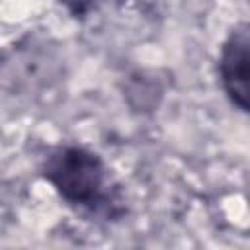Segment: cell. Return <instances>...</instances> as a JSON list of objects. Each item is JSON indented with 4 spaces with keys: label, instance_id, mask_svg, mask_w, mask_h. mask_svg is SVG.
Segmentation results:
<instances>
[{
    "label": "cell",
    "instance_id": "2",
    "mask_svg": "<svg viewBox=\"0 0 250 250\" xmlns=\"http://www.w3.org/2000/svg\"><path fill=\"white\" fill-rule=\"evenodd\" d=\"M217 76L225 98L240 113L250 109V27L236 23L219 47Z\"/></svg>",
    "mask_w": 250,
    "mask_h": 250
},
{
    "label": "cell",
    "instance_id": "1",
    "mask_svg": "<svg viewBox=\"0 0 250 250\" xmlns=\"http://www.w3.org/2000/svg\"><path fill=\"white\" fill-rule=\"evenodd\" d=\"M39 176L66 207L90 221L115 223L127 215L121 184L104 156L90 146L78 143L51 146L39 162Z\"/></svg>",
    "mask_w": 250,
    "mask_h": 250
},
{
    "label": "cell",
    "instance_id": "3",
    "mask_svg": "<svg viewBox=\"0 0 250 250\" xmlns=\"http://www.w3.org/2000/svg\"><path fill=\"white\" fill-rule=\"evenodd\" d=\"M61 2H64L70 14L74 16H84L92 8V0H61Z\"/></svg>",
    "mask_w": 250,
    "mask_h": 250
}]
</instances>
